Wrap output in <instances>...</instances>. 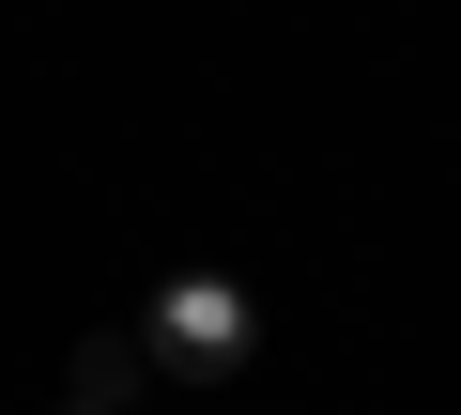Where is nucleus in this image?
Returning a JSON list of instances; mask_svg holds the SVG:
<instances>
[{
    "label": "nucleus",
    "instance_id": "nucleus-2",
    "mask_svg": "<svg viewBox=\"0 0 461 415\" xmlns=\"http://www.w3.org/2000/svg\"><path fill=\"white\" fill-rule=\"evenodd\" d=\"M62 415H108V400H62Z\"/></svg>",
    "mask_w": 461,
    "mask_h": 415
},
{
    "label": "nucleus",
    "instance_id": "nucleus-1",
    "mask_svg": "<svg viewBox=\"0 0 461 415\" xmlns=\"http://www.w3.org/2000/svg\"><path fill=\"white\" fill-rule=\"evenodd\" d=\"M139 354L185 369V384H230V369H247V293H230V277H169L154 323H139Z\"/></svg>",
    "mask_w": 461,
    "mask_h": 415
}]
</instances>
